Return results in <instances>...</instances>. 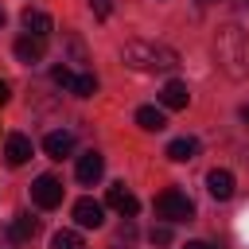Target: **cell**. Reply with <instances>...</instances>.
Segmentation results:
<instances>
[{
	"instance_id": "6da1fadb",
	"label": "cell",
	"mask_w": 249,
	"mask_h": 249,
	"mask_svg": "<svg viewBox=\"0 0 249 249\" xmlns=\"http://www.w3.org/2000/svg\"><path fill=\"white\" fill-rule=\"evenodd\" d=\"M121 62L128 70H140V74H156V70H175L179 66V54L163 43H152V39H128L121 47Z\"/></svg>"
},
{
	"instance_id": "d6986e66",
	"label": "cell",
	"mask_w": 249,
	"mask_h": 249,
	"mask_svg": "<svg viewBox=\"0 0 249 249\" xmlns=\"http://www.w3.org/2000/svg\"><path fill=\"white\" fill-rule=\"evenodd\" d=\"M148 241H152V245H167V241H171V222H167V226H152Z\"/></svg>"
},
{
	"instance_id": "5bb4252c",
	"label": "cell",
	"mask_w": 249,
	"mask_h": 249,
	"mask_svg": "<svg viewBox=\"0 0 249 249\" xmlns=\"http://www.w3.org/2000/svg\"><path fill=\"white\" fill-rule=\"evenodd\" d=\"M187 101H191V93H187V82H163V89H160V105L163 109H187Z\"/></svg>"
},
{
	"instance_id": "277c9868",
	"label": "cell",
	"mask_w": 249,
	"mask_h": 249,
	"mask_svg": "<svg viewBox=\"0 0 249 249\" xmlns=\"http://www.w3.org/2000/svg\"><path fill=\"white\" fill-rule=\"evenodd\" d=\"M51 78H54V82H58L62 89L78 93V97H93V89H97L93 74H74L70 66H54V70H51Z\"/></svg>"
},
{
	"instance_id": "ac0fdd59",
	"label": "cell",
	"mask_w": 249,
	"mask_h": 249,
	"mask_svg": "<svg viewBox=\"0 0 249 249\" xmlns=\"http://www.w3.org/2000/svg\"><path fill=\"white\" fill-rule=\"evenodd\" d=\"M51 249H86V241H82V233H74V230H58V233L51 237Z\"/></svg>"
},
{
	"instance_id": "4fadbf2b",
	"label": "cell",
	"mask_w": 249,
	"mask_h": 249,
	"mask_svg": "<svg viewBox=\"0 0 249 249\" xmlns=\"http://www.w3.org/2000/svg\"><path fill=\"white\" fill-rule=\"evenodd\" d=\"M4 160H8L12 167L27 163V160H31V140H27L23 132H12V136L4 140Z\"/></svg>"
},
{
	"instance_id": "7a4b0ae2",
	"label": "cell",
	"mask_w": 249,
	"mask_h": 249,
	"mask_svg": "<svg viewBox=\"0 0 249 249\" xmlns=\"http://www.w3.org/2000/svg\"><path fill=\"white\" fill-rule=\"evenodd\" d=\"M214 58H218V66L230 74V78H245V31L237 27V23H226L218 35H214Z\"/></svg>"
},
{
	"instance_id": "8992f818",
	"label": "cell",
	"mask_w": 249,
	"mask_h": 249,
	"mask_svg": "<svg viewBox=\"0 0 249 249\" xmlns=\"http://www.w3.org/2000/svg\"><path fill=\"white\" fill-rule=\"evenodd\" d=\"M105 202H109L113 210H121L124 218H136V214H140V198H136L124 183H113V187L105 191Z\"/></svg>"
},
{
	"instance_id": "e0dca14e",
	"label": "cell",
	"mask_w": 249,
	"mask_h": 249,
	"mask_svg": "<svg viewBox=\"0 0 249 249\" xmlns=\"http://www.w3.org/2000/svg\"><path fill=\"white\" fill-rule=\"evenodd\" d=\"M35 230H39V222H35L31 214H19V218H12L8 237H12V241H31V237H35Z\"/></svg>"
},
{
	"instance_id": "7c38bea8",
	"label": "cell",
	"mask_w": 249,
	"mask_h": 249,
	"mask_svg": "<svg viewBox=\"0 0 249 249\" xmlns=\"http://www.w3.org/2000/svg\"><path fill=\"white\" fill-rule=\"evenodd\" d=\"M43 152H47L51 160H62V156H70V152H74V132H66V128H54V132H47V140H43Z\"/></svg>"
},
{
	"instance_id": "d4e9b609",
	"label": "cell",
	"mask_w": 249,
	"mask_h": 249,
	"mask_svg": "<svg viewBox=\"0 0 249 249\" xmlns=\"http://www.w3.org/2000/svg\"><path fill=\"white\" fill-rule=\"evenodd\" d=\"M198 4H210V0H198Z\"/></svg>"
},
{
	"instance_id": "3957f363",
	"label": "cell",
	"mask_w": 249,
	"mask_h": 249,
	"mask_svg": "<svg viewBox=\"0 0 249 249\" xmlns=\"http://www.w3.org/2000/svg\"><path fill=\"white\" fill-rule=\"evenodd\" d=\"M156 218H163V222H191L195 218V202L183 191L167 187L163 195H156Z\"/></svg>"
},
{
	"instance_id": "cb8c5ba5",
	"label": "cell",
	"mask_w": 249,
	"mask_h": 249,
	"mask_svg": "<svg viewBox=\"0 0 249 249\" xmlns=\"http://www.w3.org/2000/svg\"><path fill=\"white\" fill-rule=\"evenodd\" d=\"M0 23H4V8H0Z\"/></svg>"
},
{
	"instance_id": "9a60e30c",
	"label": "cell",
	"mask_w": 249,
	"mask_h": 249,
	"mask_svg": "<svg viewBox=\"0 0 249 249\" xmlns=\"http://www.w3.org/2000/svg\"><path fill=\"white\" fill-rule=\"evenodd\" d=\"M136 124H140L144 132H163V128H167V117H163V109H156V105H140V109H136Z\"/></svg>"
},
{
	"instance_id": "ba28073f",
	"label": "cell",
	"mask_w": 249,
	"mask_h": 249,
	"mask_svg": "<svg viewBox=\"0 0 249 249\" xmlns=\"http://www.w3.org/2000/svg\"><path fill=\"white\" fill-rule=\"evenodd\" d=\"M101 171H105V156H101V152H86V156H78V183L93 187V183L101 179Z\"/></svg>"
},
{
	"instance_id": "ffe728a7",
	"label": "cell",
	"mask_w": 249,
	"mask_h": 249,
	"mask_svg": "<svg viewBox=\"0 0 249 249\" xmlns=\"http://www.w3.org/2000/svg\"><path fill=\"white\" fill-rule=\"evenodd\" d=\"M89 8H93V16H97V19H109V12H113V8H109V0H89Z\"/></svg>"
},
{
	"instance_id": "7402d4cb",
	"label": "cell",
	"mask_w": 249,
	"mask_h": 249,
	"mask_svg": "<svg viewBox=\"0 0 249 249\" xmlns=\"http://www.w3.org/2000/svg\"><path fill=\"white\" fill-rule=\"evenodd\" d=\"M8 93H12V89H8V82H4V78H0V105H4V101H8Z\"/></svg>"
},
{
	"instance_id": "5b68a950",
	"label": "cell",
	"mask_w": 249,
	"mask_h": 249,
	"mask_svg": "<svg viewBox=\"0 0 249 249\" xmlns=\"http://www.w3.org/2000/svg\"><path fill=\"white\" fill-rule=\"evenodd\" d=\"M31 198H35L43 210H54V206L62 202V183H58L54 175H39V179L31 183Z\"/></svg>"
},
{
	"instance_id": "52a82bcc",
	"label": "cell",
	"mask_w": 249,
	"mask_h": 249,
	"mask_svg": "<svg viewBox=\"0 0 249 249\" xmlns=\"http://www.w3.org/2000/svg\"><path fill=\"white\" fill-rule=\"evenodd\" d=\"M74 222L86 226V230H97V226L105 222V206L93 202V198H78V202H74Z\"/></svg>"
},
{
	"instance_id": "44dd1931",
	"label": "cell",
	"mask_w": 249,
	"mask_h": 249,
	"mask_svg": "<svg viewBox=\"0 0 249 249\" xmlns=\"http://www.w3.org/2000/svg\"><path fill=\"white\" fill-rule=\"evenodd\" d=\"M183 249H218V245H210V241H187Z\"/></svg>"
},
{
	"instance_id": "603a6c76",
	"label": "cell",
	"mask_w": 249,
	"mask_h": 249,
	"mask_svg": "<svg viewBox=\"0 0 249 249\" xmlns=\"http://www.w3.org/2000/svg\"><path fill=\"white\" fill-rule=\"evenodd\" d=\"M241 121H245V124H249V105H241Z\"/></svg>"
},
{
	"instance_id": "9c48e42d",
	"label": "cell",
	"mask_w": 249,
	"mask_h": 249,
	"mask_svg": "<svg viewBox=\"0 0 249 249\" xmlns=\"http://www.w3.org/2000/svg\"><path fill=\"white\" fill-rule=\"evenodd\" d=\"M233 171H226V167H214L210 175H206V191L218 198V202H226V198H233Z\"/></svg>"
},
{
	"instance_id": "8fae6325",
	"label": "cell",
	"mask_w": 249,
	"mask_h": 249,
	"mask_svg": "<svg viewBox=\"0 0 249 249\" xmlns=\"http://www.w3.org/2000/svg\"><path fill=\"white\" fill-rule=\"evenodd\" d=\"M43 51H47V39H35V35H19L16 39V58L27 62V66L43 62Z\"/></svg>"
},
{
	"instance_id": "30bf717a",
	"label": "cell",
	"mask_w": 249,
	"mask_h": 249,
	"mask_svg": "<svg viewBox=\"0 0 249 249\" xmlns=\"http://www.w3.org/2000/svg\"><path fill=\"white\" fill-rule=\"evenodd\" d=\"M23 31L35 35V39H47L54 31V23H51V16L43 8H23Z\"/></svg>"
},
{
	"instance_id": "2e32d148",
	"label": "cell",
	"mask_w": 249,
	"mask_h": 249,
	"mask_svg": "<svg viewBox=\"0 0 249 249\" xmlns=\"http://www.w3.org/2000/svg\"><path fill=\"white\" fill-rule=\"evenodd\" d=\"M195 156H198V140L195 136H179V140L167 144V160H175V163H187Z\"/></svg>"
}]
</instances>
